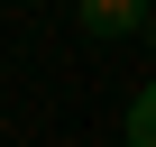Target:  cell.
Here are the masks:
<instances>
[{
  "label": "cell",
  "mask_w": 156,
  "mask_h": 147,
  "mask_svg": "<svg viewBox=\"0 0 156 147\" xmlns=\"http://www.w3.org/2000/svg\"><path fill=\"white\" fill-rule=\"evenodd\" d=\"M129 147H156V83H138L129 101Z\"/></svg>",
  "instance_id": "obj_2"
},
{
  "label": "cell",
  "mask_w": 156,
  "mask_h": 147,
  "mask_svg": "<svg viewBox=\"0 0 156 147\" xmlns=\"http://www.w3.org/2000/svg\"><path fill=\"white\" fill-rule=\"evenodd\" d=\"M147 9H156V0H73V19H83L92 37H138Z\"/></svg>",
  "instance_id": "obj_1"
},
{
  "label": "cell",
  "mask_w": 156,
  "mask_h": 147,
  "mask_svg": "<svg viewBox=\"0 0 156 147\" xmlns=\"http://www.w3.org/2000/svg\"><path fill=\"white\" fill-rule=\"evenodd\" d=\"M147 46H156V9H147Z\"/></svg>",
  "instance_id": "obj_3"
}]
</instances>
